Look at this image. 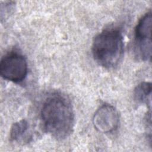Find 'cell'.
<instances>
[{"instance_id":"6","label":"cell","mask_w":152,"mask_h":152,"mask_svg":"<svg viewBox=\"0 0 152 152\" xmlns=\"http://www.w3.org/2000/svg\"><path fill=\"white\" fill-rule=\"evenodd\" d=\"M134 99L139 103H145L151 107V84L143 82L138 84L134 90Z\"/></svg>"},{"instance_id":"1","label":"cell","mask_w":152,"mask_h":152,"mask_svg":"<svg viewBox=\"0 0 152 152\" xmlns=\"http://www.w3.org/2000/svg\"><path fill=\"white\" fill-rule=\"evenodd\" d=\"M40 114L45 129L52 136L64 139L71 134L74 125V113L70 101L65 96L55 93L48 97Z\"/></svg>"},{"instance_id":"2","label":"cell","mask_w":152,"mask_h":152,"mask_svg":"<svg viewBox=\"0 0 152 152\" xmlns=\"http://www.w3.org/2000/svg\"><path fill=\"white\" fill-rule=\"evenodd\" d=\"M124 39L121 32L117 29L103 30L93 39L92 53L94 60L105 68L116 66L124 54Z\"/></svg>"},{"instance_id":"7","label":"cell","mask_w":152,"mask_h":152,"mask_svg":"<svg viewBox=\"0 0 152 152\" xmlns=\"http://www.w3.org/2000/svg\"><path fill=\"white\" fill-rule=\"evenodd\" d=\"M28 129V124L25 119H21L14 123L10 130V138L12 141H19L23 140Z\"/></svg>"},{"instance_id":"4","label":"cell","mask_w":152,"mask_h":152,"mask_svg":"<svg viewBox=\"0 0 152 152\" xmlns=\"http://www.w3.org/2000/svg\"><path fill=\"white\" fill-rule=\"evenodd\" d=\"M27 63L21 54L12 52L5 55L0 62V74L4 79L18 83L27 75Z\"/></svg>"},{"instance_id":"3","label":"cell","mask_w":152,"mask_h":152,"mask_svg":"<svg viewBox=\"0 0 152 152\" xmlns=\"http://www.w3.org/2000/svg\"><path fill=\"white\" fill-rule=\"evenodd\" d=\"M151 12L146 13L138 21L135 30L134 53L142 61H148L151 55Z\"/></svg>"},{"instance_id":"5","label":"cell","mask_w":152,"mask_h":152,"mask_svg":"<svg viewBox=\"0 0 152 152\" xmlns=\"http://www.w3.org/2000/svg\"><path fill=\"white\" fill-rule=\"evenodd\" d=\"M94 128L99 132L110 133L115 131L119 124V115L115 107L103 104L95 112L93 118Z\"/></svg>"}]
</instances>
